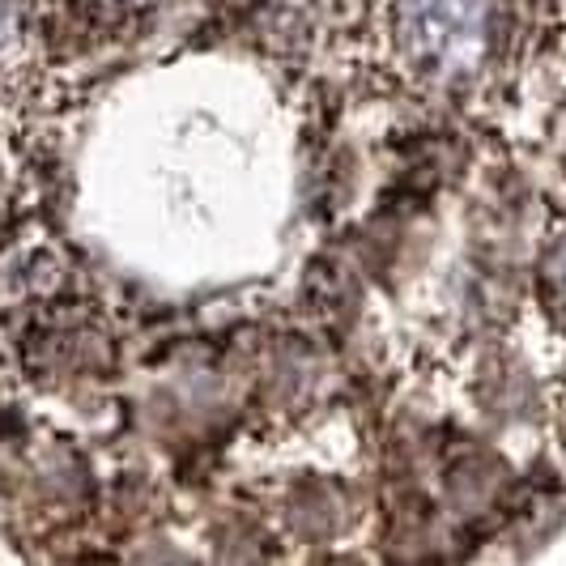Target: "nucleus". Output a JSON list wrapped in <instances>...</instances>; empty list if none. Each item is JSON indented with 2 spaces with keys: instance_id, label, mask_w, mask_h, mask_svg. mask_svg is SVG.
<instances>
[{
  "instance_id": "f257e3e1",
  "label": "nucleus",
  "mask_w": 566,
  "mask_h": 566,
  "mask_svg": "<svg viewBox=\"0 0 566 566\" xmlns=\"http://www.w3.org/2000/svg\"><path fill=\"white\" fill-rule=\"evenodd\" d=\"M490 4L485 0H400V52L426 77H460L485 52Z\"/></svg>"
},
{
  "instance_id": "f03ea898",
  "label": "nucleus",
  "mask_w": 566,
  "mask_h": 566,
  "mask_svg": "<svg viewBox=\"0 0 566 566\" xmlns=\"http://www.w3.org/2000/svg\"><path fill=\"white\" fill-rule=\"evenodd\" d=\"M554 277H558V294L566 298V255H563V269H554Z\"/></svg>"
}]
</instances>
